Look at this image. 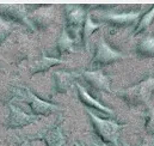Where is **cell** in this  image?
I'll return each mask as SVG.
<instances>
[{"label": "cell", "instance_id": "1", "mask_svg": "<svg viewBox=\"0 0 154 146\" xmlns=\"http://www.w3.org/2000/svg\"><path fill=\"white\" fill-rule=\"evenodd\" d=\"M87 115L90 116L93 129L102 143L109 146H119V133L127 127V125H119L114 120L100 119L90 110H87Z\"/></svg>", "mask_w": 154, "mask_h": 146}, {"label": "cell", "instance_id": "2", "mask_svg": "<svg viewBox=\"0 0 154 146\" xmlns=\"http://www.w3.org/2000/svg\"><path fill=\"white\" fill-rule=\"evenodd\" d=\"M154 92V77L147 78L139 84L117 91V95L125 101L127 104L130 107H141V106H148L149 100Z\"/></svg>", "mask_w": 154, "mask_h": 146}, {"label": "cell", "instance_id": "3", "mask_svg": "<svg viewBox=\"0 0 154 146\" xmlns=\"http://www.w3.org/2000/svg\"><path fill=\"white\" fill-rule=\"evenodd\" d=\"M14 95L17 96L18 100L24 101L29 107L31 111L35 115H50L55 111H60L62 110L59 106L45 102L43 100H41L36 95H34V92H31L28 87H16L14 89Z\"/></svg>", "mask_w": 154, "mask_h": 146}, {"label": "cell", "instance_id": "4", "mask_svg": "<svg viewBox=\"0 0 154 146\" xmlns=\"http://www.w3.org/2000/svg\"><path fill=\"white\" fill-rule=\"evenodd\" d=\"M86 11L79 5H68L66 7V33L74 41H78L80 31L86 19Z\"/></svg>", "mask_w": 154, "mask_h": 146}, {"label": "cell", "instance_id": "5", "mask_svg": "<svg viewBox=\"0 0 154 146\" xmlns=\"http://www.w3.org/2000/svg\"><path fill=\"white\" fill-rule=\"evenodd\" d=\"M124 55L119 52H117L115 49H112L104 38H100L98 44H97V49L94 53V56L91 61V65L93 67H98V66H105V65H110L112 62H116L121 59H123Z\"/></svg>", "mask_w": 154, "mask_h": 146}, {"label": "cell", "instance_id": "6", "mask_svg": "<svg viewBox=\"0 0 154 146\" xmlns=\"http://www.w3.org/2000/svg\"><path fill=\"white\" fill-rule=\"evenodd\" d=\"M8 109H10V114H8V117L6 121V127L10 129L25 127L37 120L36 115H30V114L23 111L20 108L13 106L12 103H8Z\"/></svg>", "mask_w": 154, "mask_h": 146}, {"label": "cell", "instance_id": "7", "mask_svg": "<svg viewBox=\"0 0 154 146\" xmlns=\"http://www.w3.org/2000/svg\"><path fill=\"white\" fill-rule=\"evenodd\" d=\"M94 90L103 92H112L110 89V77L100 70L85 71L80 74Z\"/></svg>", "mask_w": 154, "mask_h": 146}, {"label": "cell", "instance_id": "8", "mask_svg": "<svg viewBox=\"0 0 154 146\" xmlns=\"http://www.w3.org/2000/svg\"><path fill=\"white\" fill-rule=\"evenodd\" d=\"M0 16L11 22L20 23V24H24L28 27L30 25L28 17H26L25 7L22 5H8L6 7H2V8H0Z\"/></svg>", "mask_w": 154, "mask_h": 146}, {"label": "cell", "instance_id": "9", "mask_svg": "<svg viewBox=\"0 0 154 146\" xmlns=\"http://www.w3.org/2000/svg\"><path fill=\"white\" fill-rule=\"evenodd\" d=\"M75 86H77V89H78L79 100H80V102H81L84 106H86V107H88V108H91V109L98 110V111H103V113H105V114H108V115H112V114H114V110L108 108V107H105L104 104H102L100 102H98L96 98H93V97L87 92V90H86L84 86H81L79 83H75Z\"/></svg>", "mask_w": 154, "mask_h": 146}, {"label": "cell", "instance_id": "10", "mask_svg": "<svg viewBox=\"0 0 154 146\" xmlns=\"http://www.w3.org/2000/svg\"><path fill=\"white\" fill-rule=\"evenodd\" d=\"M78 77H80V74H78V73L55 72L53 74L55 91L57 94H66L71 89L75 78H78Z\"/></svg>", "mask_w": 154, "mask_h": 146}, {"label": "cell", "instance_id": "11", "mask_svg": "<svg viewBox=\"0 0 154 146\" xmlns=\"http://www.w3.org/2000/svg\"><path fill=\"white\" fill-rule=\"evenodd\" d=\"M140 16V12H128V13H109L104 19L116 27H127L135 22Z\"/></svg>", "mask_w": 154, "mask_h": 146}, {"label": "cell", "instance_id": "12", "mask_svg": "<svg viewBox=\"0 0 154 146\" xmlns=\"http://www.w3.org/2000/svg\"><path fill=\"white\" fill-rule=\"evenodd\" d=\"M43 140L47 146H65L66 145V138L59 126H55L50 129H48L42 137L39 138Z\"/></svg>", "mask_w": 154, "mask_h": 146}, {"label": "cell", "instance_id": "13", "mask_svg": "<svg viewBox=\"0 0 154 146\" xmlns=\"http://www.w3.org/2000/svg\"><path fill=\"white\" fill-rule=\"evenodd\" d=\"M62 61L60 59H56V58H49V56H45L43 55L38 61H36L34 64V67H32V72L34 73H41V72H45L48 71L49 68H51L53 66L57 65V64H61Z\"/></svg>", "mask_w": 154, "mask_h": 146}, {"label": "cell", "instance_id": "14", "mask_svg": "<svg viewBox=\"0 0 154 146\" xmlns=\"http://www.w3.org/2000/svg\"><path fill=\"white\" fill-rule=\"evenodd\" d=\"M77 41H74L72 37L69 36L66 30L63 29L61 36L57 41V50L60 54H66V53H71L74 50V43Z\"/></svg>", "mask_w": 154, "mask_h": 146}, {"label": "cell", "instance_id": "15", "mask_svg": "<svg viewBox=\"0 0 154 146\" xmlns=\"http://www.w3.org/2000/svg\"><path fill=\"white\" fill-rule=\"evenodd\" d=\"M136 52L143 56H152L154 58V37H145L136 48Z\"/></svg>", "mask_w": 154, "mask_h": 146}, {"label": "cell", "instance_id": "16", "mask_svg": "<svg viewBox=\"0 0 154 146\" xmlns=\"http://www.w3.org/2000/svg\"><path fill=\"white\" fill-rule=\"evenodd\" d=\"M102 25L100 24H98V23H94L93 21H92V18H91V16H86V19H85V23H84V25H82V41H84V43L86 44L87 43V40H88V37L91 36L96 30H98L99 28H100Z\"/></svg>", "mask_w": 154, "mask_h": 146}, {"label": "cell", "instance_id": "17", "mask_svg": "<svg viewBox=\"0 0 154 146\" xmlns=\"http://www.w3.org/2000/svg\"><path fill=\"white\" fill-rule=\"evenodd\" d=\"M153 18H154V6L148 11V12H146V13L141 17L140 22H139L137 25H136V29H135V31H134V35H139V34L143 33L145 30H147L148 27L151 25Z\"/></svg>", "mask_w": 154, "mask_h": 146}, {"label": "cell", "instance_id": "18", "mask_svg": "<svg viewBox=\"0 0 154 146\" xmlns=\"http://www.w3.org/2000/svg\"><path fill=\"white\" fill-rule=\"evenodd\" d=\"M145 129L149 133L154 135V108L149 107L148 111L145 115Z\"/></svg>", "mask_w": 154, "mask_h": 146}, {"label": "cell", "instance_id": "19", "mask_svg": "<svg viewBox=\"0 0 154 146\" xmlns=\"http://www.w3.org/2000/svg\"><path fill=\"white\" fill-rule=\"evenodd\" d=\"M10 33H11V29L7 25L0 24V44L7 38V36L10 35Z\"/></svg>", "mask_w": 154, "mask_h": 146}, {"label": "cell", "instance_id": "20", "mask_svg": "<svg viewBox=\"0 0 154 146\" xmlns=\"http://www.w3.org/2000/svg\"><path fill=\"white\" fill-rule=\"evenodd\" d=\"M18 146H31V144H30V141H29V140L23 139L22 141H19V143H18Z\"/></svg>", "mask_w": 154, "mask_h": 146}, {"label": "cell", "instance_id": "21", "mask_svg": "<svg viewBox=\"0 0 154 146\" xmlns=\"http://www.w3.org/2000/svg\"><path fill=\"white\" fill-rule=\"evenodd\" d=\"M92 146H109V145H106V144H104V143H102V141H96Z\"/></svg>", "mask_w": 154, "mask_h": 146}, {"label": "cell", "instance_id": "22", "mask_svg": "<svg viewBox=\"0 0 154 146\" xmlns=\"http://www.w3.org/2000/svg\"><path fill=\"white\" fill-rule=\"evenodd\" d=\"M122 146H130L129 144H127V143H122Z\"/></svg>", "mask_w": 154, "mask_h": 146}, {"label": "cell", "instance_id": "23", "mask_svg": "<svg viewBox=\"0 0 154 146\" xmlns=\"http://www.w3.org/2000/svg\"><path fill=\"white\" fill-rule=\"evenodd\" d=\"M153 146H154V143H153Z\"/></svg>", "mask_w": 154, "mask_h": 146}]
</instances>
